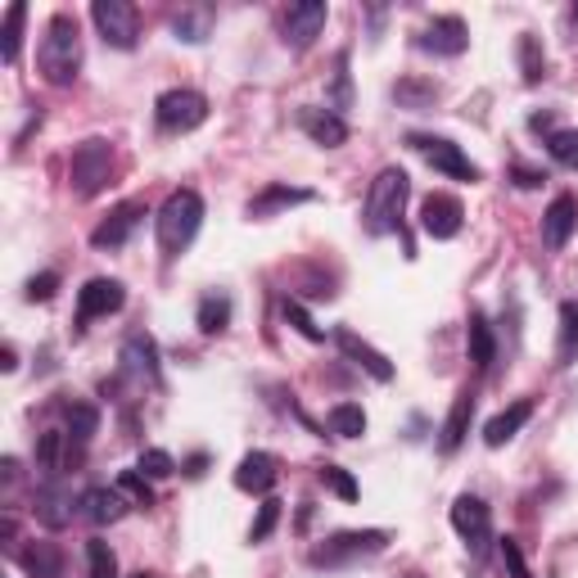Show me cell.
I'll return each instance as SVG.
<instances>
[{"label":"cell","instance_id":"14","mask_svg":"<svg viewBox=\"0 0 578 578\" xmlns=\"http://www.w3.org/2000/svg\"><path fill=\"white\" fill-rule=\"evenodd\" d=\"M334 349L344 353V357H349V362H353L357 370H366L370 380H380V385H389V380H393V362H389V357H385L380 349H370V344H366V339H362L357 330L339 326V330H334Z\"/></svg>","mask_w":578,"mask_h":578},{"label":"cell","instance_id":"39","mask_svg":"<svg viewBox=\"0 0 578 578\" xmlns=\"http://www.w3.org/2000/svg\"><path fill=\"white\" fill-rule=\"evenodd\" d=\"M285 321H290V326H294L303 339H308V344H321V339H326V330H321V326L308 317V308H303L298 298H285Z\"/></svg>","mask_w":578,"mask_h":578},{"label":"cell","instance_id":"45","mask_svg":"<svg viewBox=\"0 0 578 578\" xmlns=\"http://www.w3.org/2000/svg\"><path fill=\"white\" fill-rule=\"evenodd\" d=\"M502 561H506V569H511V578H533L529 565H524V556H520V542L516 538H502Z\"/></svg>","mask_w":578,"mask_h":578},{"label":"cell","instance_id":"11","mask_svg":"<svg viewBox=\"0 0 578 578\" xmlns=\"http://www.w3.org/2000/svg\"><path fill=\"white\" fill-rule=\"evenodd\" d=\"M465 226V209L457 194H425L421 199V231L429 235V240H452V235H461Z\"/></svg>","mask_w":578,"mask_h":578},{"label":"cell","instance_id":"30","mask_svg":"<svg viewBox=\"0 0 578 578\" xmlns=\"http://www.w3.org/2000/svg\"><path fill=\"white\" fill-rule=\"evenodd\" d=\"M578 362V303H561V344H556V366Z\"/></svg>","mask_w":578,"mask_h":578},{"label":"cell","instance_id":"46","mask_svg":"<svg viewBox=\"0 0 578 578\" xmlns=\"http://www.w3.org/2000/svg\"><path fill=\"white\" fill-rule=\"evenodd\" d=\"M511 181H516L520 190H533V186H542V181H547V177H542L538 167H524V163H516V167H511Z\"/></svg>","mask_w":578,"mask_h":578},{"label":"cell","instance_id":"40","mask_svg":"<svg viewBox=\"0 0 578 578\" xmlns=\"http://www.w3.org/2000/svg\"><path fill=\"white\" fill-rule=\"evenodd\" d=\"M281 524V502L276 497H262V506H258V520L249 524V542L258 547V542H267L271 538V529Z\"/></svg>","mask_w":578,"mask_h":578},{"label":"cell","instance_id":"12","mask_svg":"<svg viewBox=\"0 0 578 578\" xmlns=\"http://www.w3.org/2000/svg\"><path fill=\"white\" fill-rule=\"evenodd\" d=\"M416 46H421L425 55L457 59V55H465V46H470V27H465V19H457V14H438V19L425 23V32L416 37Z\"/></svg>","mask_w":578,"mask_h":578},{"label":"cell","instance_id":"22","mask_svg":"<svg viewBox=\"0 0 578 578\" xmlns=\"http://www.w3.org/2000/svg\"><path fill=\"white\" fill-rule=\"evenodd\" d=\"M529 421H533V398H520V402H511L506 412H497V416L484 425V444H488V448H506Z\"/></svg>","mask_w":578,"mask_h":578},{"label":"cell","instance_id":"27","mask_svg":"<svg viewBox=\"0 0 578 578\" xmlns=\"http://www.w3.org/2000/svg\"><path fill=\"white\" fill-rule=\"evenodd\" d=\"M173 32H177V42H186V46L209 42V32H213V10H209V5H181V10L173 14Z\"/></svg>","mask_w":578,"mask_h":578},{"label":"cell","instance_id":"51","mask_svg":"<svg viewBox=\"0 0 578 578\" xmlns=\"http://www.w3.org/2000/svg\"><path fill=\"white\" fill-rule=\"evenodd\" d=\"M406 578H416V574H406Z\"/></svg>","mask_w":578,"mask_h":578},{"label":"cell","instance_id":"32","mask_svg":"<svg viewBox=\"0 0 578 578\" xmlns=\"http://www.w3.org/2000/svg\"><path fill=\"white\" fill-rule=\"evenodd\" d=\"M194 321H199L203 334H222L231 326V298L226 294H209V298L199 303V317Z\"/></svg>","mask_w":578,"mask_h":578},{"label":"cell","instance_id":"38","mask_svg":"<svg viewBox=\"0 0 578 578\" xmlns=\"http://www.w3.org/2000/svg\"><path fill=\"white\" fill-rule=\"evenodd\" d=\"M118 488H122V497H127L131 506H145V511L154 506V488H150V480H145L141 470H122V474H118Z\"/></svg>","mask_w":578,"mask_h":578},{"label":"cell","instance_id":"34","mask_svg":"<svg viewBox=\"0 0 578 578\" xmlns=\"http://www.w3.org/2000/svg\"><path fill=\"white\" fill-rule=\"evenodd\" d=\"M520 73H524L529 86H538L542 78H547V55H542L533 32H524V37H520Z\"/></svg>","mask_w":578,"mask_h":578},{"label":"cell","instance_id":"36","mask_svg":"<svg viewBox=\"0 0 578 578\" xmlns=\"http://www.w3.org/2000/svg\"><path fill=\"white\" fill-rule=\"evenodd\" d=\"M63 438H68V434H59V429H46V434L37 438V470L46 474V480H55V470H59V461H63Z\"/></svg>","mask_w":578,"mask_h":578},{"label":"cell","instance_id":"15","mask_svg":"<svg viewBox=\"0 0 578 578\" xmlns=\"http://www.w3.org/2000/svg\"><path fill=\"white\" fill-rule=\"evenodd\" d=\"M78 506H82V497H73V488L59 484V480H46L37 488V497H32V516H37L46 529H63V524H73Z\"/></svg>","mask_w":578,"mask_h":578},{"label":"cell","instance_id":"37","mask_svg":"<svg viewBox=\"0 0 578 578\" xmlns=\"http://www.w3.org/2000/svg\"><path fill=\"white\" fill-rule=\"evenodd\" d=\"M86 565H91V578H118V556L105 538H91L86 542Z\"/></svg>","mask_w":578,"mask_h":578},{"label":"cell","instance_id":"31","mask_svg":"<svg viewBox=\"0 0 578 578\" xmlns=\"http://www.w3.org/2000/svg\"><path fill=\"white\" fill-rule=\"evenodd\" d=\"M330 109L344 118V109H353V78H349V50L334 55V73H330Z\"/></svg>","mask_w":578,"mask_h":578},{"label":"cell","instance_id":"10","mask_svg":"<svg viewBox=\"0 0 578 578\" xmlns=\"http://www.w3.org/2000/svg\"><path fill=\"white\" fill-rule=\"evenodd\" d=\"M330 19V5L326 0H303V5H290L285 19H281V42L290 50H308L317 37H321V27Z\"/></svg>","mask_w":578,"mask_h":578},{"label":"cell","instance_id":"5","mask_svg":"<svg viewBox=\"0 0 578 578\" xmlns=\"http://www.w3.org/2000/svg\"><path fill=\"white\" fill-rule=\"evenodd\" d=\"M109 177H114V145L91 135V141H82L73 150V158H68V186H73L78 199H95L109 186Z\"/></svg>","mask_w":578,"mask_h":578},{"label":"cell","instance_id":"42","mask_svg":"<svg viewBox=\"0 0 578 578\" xmlns=\"http://www.w3.org/2000/svg\"><path fill=\"white\" fill-rule=\"evenodd\" d=\"M321 484L334 493V497H344V502H357V480H353V474L344 470V465H321Z\"/></svg>","mask_w":578,"mask_h":578},{"label":"cell","instance_id":"25","mask_svg":"<svg viewBox=\"0 0 578 578\" xmlns=\"http://www.w3.org/2000/svg\"><path fill=\"white\" fill-rule=\"evenodd\" d=\"M19 565L27 578H63V552L55 542H27L19 552Z\"/></svg>","mask_w":578,"mask_h":578},{"label":"cell","instance_id":"2","mask_svg":"<svg viewBox=\"0 0 578 578\" xmlns=\"http://www.w3.org/2000/svg\"><path fill=\"white\" fill-rule=\"evenodd\" d=\"M406 194H412V177H406L402 167H385V173L370 181L366 203H362V226H366V235H393L402 226Z\"/></svg>","mask_w":578,"mask_h":578},{"label":"cell","instance_id":"20","mask_svg":"<svg viewBox=\"0 0 578 578\" xmlns=\"http://www.w3.org/2000/svg\"><path fill=\"white\" fill-rule=\"evenodd\" d=\"M122 370L131 380H141V385H158L163 380V366H158V344L150 334H131L127 344H122Z\"/></svg>","mask_w":578,"mask_h":578},{"label":"cell","instance_id":"17","mask_svg":"<svg viewBox=\"0 0 578 578\" xmlns=\"http://www.w3.org/2000/svg\"><path fill=\"white\" fill-rule=\"evenodd\" d=\"M298 127H303V135H308L312 145H321V150H339L349 141V122L339 118L334 109H317V105H303L298 114Z\"/></svg>","mask_w":578,"mask_h":578},{"label":"cell","instance_id":"6","mask_svg":"<svg viewBox=\"0 0 578 578\" xmlns=\"http://www.w3.org/2000/svg\"><path fill=\"white\" fill-rule=\"evenodd\" d=\"M91 23L99 27V37L114 50H135V42H141V10H135L131 0H95Z\"/></svg>","mask_w":578,"mask_h":578},{"label":"cell","instance_id":"28","mask_svg":"<svg viewBox=\"0 0 578 578\" xmlns=\"http://www.w3.org/2000/svg\"><path fill=\"white\" fill-rule=\"evenodd\" d=\"M393 99H398V109L425 114L434 99H438V86H434V82H421V78H402V82L393 86Z\"/></svg>","mask_w":578,"mask_h":578},{"label":"cell","instance_id":"19","mask_svg":"<svg viewBox=\"0 0 578 578\" xmlns=\"http://www.w3.org/2000/svg\"><path fill=\"white\" fill-rule=\"evenodd\" d=\"M294 203H317V190L271 181V186H262V190L249 199V217H253V222H267V217H276V213H285V209H294Z\"/></svg>","mask_w":578,"mask_h":578},{"label":"cell","instance_id":"16","mask_svg":"<svg viewBox=\"0 0 578 578\" xmlns=\"http://www.w3.org/2000/svg\"><path fill=\"white\" fill-rule=\"evenodd\" d=\"M127 303V290H122V281H109V276H95V281H86L82 290H78V326H86V321H95V317H109V312H118Z\"/></svg>","mask_w":578,"mask_h":578},{"label":"cell","instance_id":"41","mask_svg":"<svg viewBox=\"0 0 578 578\" xmlns=\"http://www.w3.org/2000/svg\"><path fill=\"white\" fill-rule=\"evenodd\" d=\"M547 154H552L561 167H569V173H578V131H556V135H547Z\"/></svg>","mask_w":578,"mask_h":578},{"label":"cell","instance_id":"50","mask_svg":"<svg viewBox=\"0 0 578 578\" xmlns=\"http://www.w3.org/2000/svg\"><path fill=\"white\" fill-rule=\"evenodd\" d=\"M131 578H154V574H145V569H141V574H131Z\"/></svg>","mask_w":578,"mask_h":578},{"label":"cell","instance_id":"21","mask_svg":"<svg viewBox=\"0 0 578 578\" xmlns=\"http://www.w3.org/2000/svg\"><path fill=\"white\" fill-rule=\"evenodd\" d=\"M276 480H281V470H276V457L271 452H245L240 465H235V488L240 493L267 497L271 488H276Z\"/></svg>","mask_w":578,"mask_h":578},{"label":"cell","instance_id":"26","mask_svg":"<svg viewBox=\"0 0 578 578\" xmlns=\"http://www.w3.org/2000/svg\"><path fill=\"white\" fill-rule=\"evenodd\" d=\"M465 344H470V362H474V370H488V366H493V357H497V334H493V326H488V317H484L480 308L470 312Z\"/></svg>","mask_w":578,"mask_h":578},{"label":"cell","instance_id":"9","mask_svg":"<svg viewBox=\"0 0 578 578\" xmlns=\"http://www.w3.org/2000/svg\"><path fill=\"white\" fill-rule=\"evenodd\" d=\"M406 145H412L416 154H425V163L434 167V173H444L452 181H480V167H474L457 141H448V135H406Z\"/></svg>","mask_w":578,"mask_h":578},{"label":"cell","instance_id":"49","mask_svg":"<svg viewBox=\"0 0 578 578\" xmlns=\"http://www.w3.org/2000/svg\"><path fill=\"white\" fill-rule=\"evenodd\" d=\"M203 465H209V457H190V461H186V474H190V480H199Z\"/></svg>","mask_w":578,"mask_h":578},{"label":"cell","instance_id":"3","mask_svg":"<svg viewBox=\"0 0 578 578\" xmlns=\"http://www.w3.org/2000/svg\"><path fill=\"white\" fill-rule=\"evenodd\" d=\"M199 222H203V199L194 190H173V194H167L163 209H158V222H154L163 258H181L194 245Z\"/></svg>","mask_w":578,"mask_h":578},{"label":"cell","instance_id":"44","mask_svg":"<svg viewBox=\"0 0 578 578\" xmlns=\"http://www.w3.org/2000/svg\"><path fill=\"white\" fill-rule=\"evenodd\" d=\"M55 290H59V271H42V276L27 281L23 298H27V303H46V298H55Z\"/></svg>","mask_w":578,"mask_h":578},{"label":"cell","instance_id":"33","mask_svg":"<svg viewBox=\"0 0 578 578\" xmlns=\"http://www.w3.org/2000/svg\"><path fill=\"white\" fill-rule=\"evenodd\" d=\"M330 429L339 438H362L366 434V412H362L357 402H334L330 406Z\"/></svg>","mask_w":578,"mask_h":578},{"label":"cell","instance_id":"29","mask_svg":"<svg viewBox=\"0 0 578 578\" xmlns=\"http://www.w3.org/2000/svg\"><path fill=\"white\" fill-rule=\"evenodd\" d=\"M63 421H68V438H78V444H91L99 429V412L91 402H63Z\"/></svg>","mask_w":578,"mask_h":578},{"label":"cell","instance_id":"7","mask_svg":"<svg viewBox=\"0 0 578 578\" xmlns=\"http://www.w3.org/2000/svg\"><path fill=\"white\" fill-rule=\"evenodd\" d=\"M452 529L461 533L465 542V552L474 561H484L488 547H493V511H488V502L484 497H474V493H461L452 502Z\"/></svg>","mask_w":578,"mask_h":578},{"label":"cell","instance_id":"8","mask_svg":"<svg viewBox=\"0 0 578 578\" xmlns=\"http://www.w3.org/2000/svg\"><path fill=\"white\" fill-rule=\"evenodd\" d=\"M154 118H158L163 131L186 135V131H194V127L209 122V99H203L199 91H190V86L163 91V95L154 99Z\"/></svg>","mask_w":578,"mask_h":578},{"label":"cell","instance_id":"47","mask_svg":"<svg viewBox=\"0 0 578 578\" xmlns=\"http://www.w3.org/2000/svg\"><path fill=\"white\" fill-rule=\"evenodd\" d=\"M529 127H533V131L556 135V114H533V118H529Z\"/></svg>","mask_w":578,"mask_h":578},{"label":"cell","instance_id":"24","mask_svg":"<svg viewBox=\"0 0 578 578\" xmlns=\"http://www.w3.org/2000/svg\"><path fill=\"white\" fill-rule=\"evenodd\" d=\"M470 416H474V393L461 389L457 402H452V412H448V421H444V429H438V448L457 452L465 444V434H470Z\"/></svg>","mask_w":578,"mask_h":578},{"label":"cell","instance_id":"35","mask_svg":"<svg viewBox=\"0 0 578 578\" xmlns=\"http://www.w3.org/2000/svg\"><path fill=\"white\" fill-rule=\"evenodd\" d=\"M23 23H27V5H23V0H14V5L5 10V32H0V42H5V63H19Z\"/></svg>","mask_w":578,"mask_h":578},{"label":"cell","instance_id":"23","mask_svg":"<svg viewBox=\"0 0 578 578\" xmlns=\"http://www.w3.org/2000/svg\"><path fill=\"white\" fill-rule=\"evenodd\" d=\"M127 497H122V488H86L82 493V516L91 520V524H118L122 516H127Z\"/></svg>","mask_w":578,"mask_h":578},{"label":"cell","instance_id":"4","mask_svg":"<svg viewBox=\"0 0 578 578\" xmlns=\"http://www.w3.org/2000/svg\"><path fill=\"white\" fill-rule=\"evenodd\" d=\"M389 547V533L385 529H344V533H330L321 547L308 552L312 569H344V565H362L370 556H380Z\"/></svg>","mask_w":578,"mask_h":578},{"label":"cell","instance_id":"1","mask_svg":"<svg viewBox=\"0 0 578 578\" xmlns=\"http://www.w3.org/2000/svg\"><path fill=\"white\" fill-rule=\"evenodd\" d=\"M37 63H42V78L50 86H73L78 82V68H82V32H78V19L73 14H55L46 23Z\"/></svg>","mask_w":578,"mask_h":578},{"label":"cell","instance_id":"48","mask_svg":"<svg viewBox=\"0 0 578 578\" xmlns=\"http://www.w3.org/2000/svg\"><path fill=\"white\" fill-rule=\"evenodd\" d=\"M14 366H19V353L5 344V349H0V370H14Z\"/></svg>","mask_w":578,"mask_h":578},{"label":"cell","instance_id":"18","mask_svg":"<svg viewBox=\"0 0 578 578\" xmlns=\"http://www.w3.org/2000/svg\"><path fill=\"white\" fill-rule=\"evenodd\" d=\"M578 231V199L574 194H556L547 203V213H542V245H547L552 253H561Z\"/></svg>","mask_w":578,"mask_h":578},{"label":"cell","instance_id":"13","mask_svg":"<svg viewBox=\"0 0 578 578\" xmlns=\"http://www.w3.org/2000/svg\"><path fill=\"white\" fill-rule=\"evenodd\" d=\"M141 222H145V203L141 199H127V203H118V209H109V217L91 231V245L95 249H122Z\"/></svg>","mask_w":578,"mask_h":578},{"label":"cell","instance_id":"43","mask_svg":"<svg viewBox=\"0 0 578 578\" xmlns=\"http://www.w3.org/2000/svg\"><path fill=\"white\" fill-rule=\"evenodd\" d=\"M135 470H141L145 480H167V474L177 470V461L167 457L163 448H145V452H141V461H135Z\"/></svg>","mask_w":578,"mask_h":578}]
</instances>
